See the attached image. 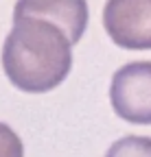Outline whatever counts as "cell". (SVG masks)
Returning a JSON list of instances; mask_svg holds the SVG:
<instances>
[{"label": "cell", "mask_w": 151, "mask_h": 157, "mask_svg": "<svg viewBox=\"0 0 151 157\" xmlns=\"http://www.w3.org/2000/svg\"><path fill=\"white\" fill-rule=\"evenodd\" d=\"M72 68V44L53 22L13 17L2 46V70L13 87L44 94L64 83Z\"/></svg>", "instance_id": "obj_1"}, {"label": "cell", "mask_w": 151, "mask_h": 157, "mask_svg": "<svg viewBox=\"0 0 151 157\" xmlns=\"http://www.w3.org/2000/svg\"><path fill=\"white\" fill-rule=\"evenodd\" d=\"M114 113L131 124H151V61H131L114 72L109 85Z\"/></svg>", "instance_id": "obj_2"}, {"label": "cell", "mask_w": 151, "mask_h": 157, "mask_svg": "<svg viewBox=\"0 0 151 157\" xmlns=\"http://www.w3.org/2000/svg\"><path fill=\"white\" fill-rule=\"evenodd\" d=\"M103 26L125 50H151V0H107Z\"/></svg>", "instance_id": "obj_3"}, {"label": "cell", "mask_w": 151, "mask_h": 157, "mask_svg": "<svg viewBox=\"0 0 151 157\" xmlns=\"http://www.w3.org/2000/svg\"><path fill=\"white\" fill-rule=\"evenodd\" d=\"M13 17H40L59 26L70 44H77L88 26V2L85 0H18Z\"/></svg>", "instance_id": "obj_4"}, {"label": "cell", "mask_w": 151, "mask_h": 157, "mask_svg": "<svg viewBox=\"0 0 151 157\" xmlns=\"http://www.w3.org/2000/svg\"><path fill=\"white\" fill-rule=\"evenodd\" d=\"M105 157H151V137L125 135L107 148Z\"/></svg>", "instance_id": "obj_5"}, {"label": "cell", "mask_w": 151, "mask_h": 157, "mask_svg": "<svg viewBox=\"0 0 151 157\" xmlns=\"http://www.w3.org/2000/svg\"><path fill=\"white\" fill-rule=\"evenodd\" d=\"M0 157H24L22 140L5 122H0Z\"/></svg>", "instance_id": "obj_6"}]
</instances>
